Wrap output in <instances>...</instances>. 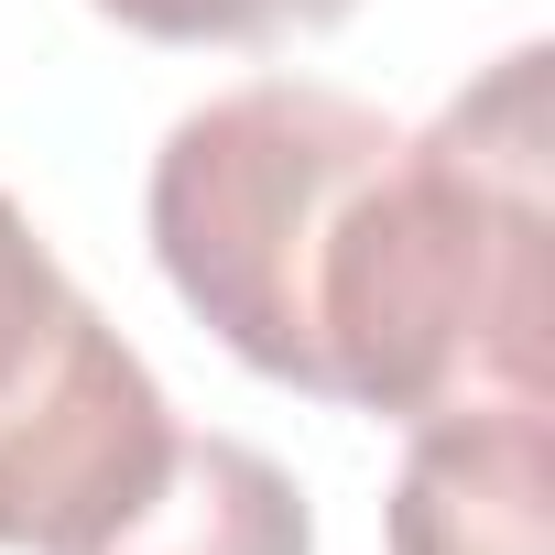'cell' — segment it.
I'll list each match as a JSON object with an SVG mask.
<instances>
[{
	"label": "cell",
	"mask_w": 555,
	"mask_h": 555,
	"mask_svg": "<svg viewBox=\"0 0 555 555\" xmlns=\"http://www.w3.org/2000/svg\"><path fill=\"white\" fill-rule=\"evenodd\" d=\"M175 403L153 360L77 295L44 360L0 392V555H88L175 468Z\"/></svg>",
	"instance_id": "obj_2"
},
{
	"label": "cell",
	"mask_w": 555,
	"mask_h": 555,
	"mask_svg": "<svg viewBox=\"0 0 555 555\" xmlns=\"http://www.w3.org/2000/svg\"><path fill=\"white\" fill-rule=\"evenodd\" d=\"M66 306H77V284H66V261L44 250V229L0 196V392H12L34 360H44V338L66 327Z\"/></svg>",
	"instance_id": "obj_6"
},
{
	"label": "cell",
	"mask_w": 555,
	"mask_h": 555,
	"mask_svg": "<svg viewBox=\"0 0 555 555\" xmlns=\"http://www.w3.org/2000/svg\"><path fill=\"white\" fill-rule=\"evenodd\" d=\"M88 555H317V512L250 436H175L164 490Z\"/></svg>",
	"instance_id": "obj_4"
},
{
	"label": "cell",
	"mask_w": 555,
	"mask_h": 555,
	"mask_svg": "<svg viewBox=\"0 0 555 555\" xmlns=\"http://www.w3.org/2000/svg\"><path fill=\"white\" fill-rule=\"evenodd\" d=\"M88 12L142 44H284V34L349 23L360 0H88Z\"/></svg>",
	"instance_id": "obj_5"
},
{
	"label": "cell",
	"mask_w": 555,
	"mask_h": 555,
	"mask_svg": "<svg viewBox=\"0 0 555 555\" xmlns=\"http://www.w3.org/2000/svg\"><path fill=\"white\" fill-rule=\"evenodd\" d=\"M382 533L392 555H555V403H468L403 425Z\"/></svg>",
	"instance_id": "obj_3"
},
{
	"label": "cell",
	"mask_w": 555,
	"mask_h": 555,
	"mask_svg": "<svg viewBox=\"0 0 555 555\" xmlns=\"http://www.w3.org/2000/svg\"><path fill=\"white\" fill-rule=\"evenodd\" d=\"M544 66L512 44L425 131L317 77L218 88L142 185L164 284L240 371L349 414L555 403Z\"/></svg>",
	"instance_id": "obj_1"
}]
</instances>
